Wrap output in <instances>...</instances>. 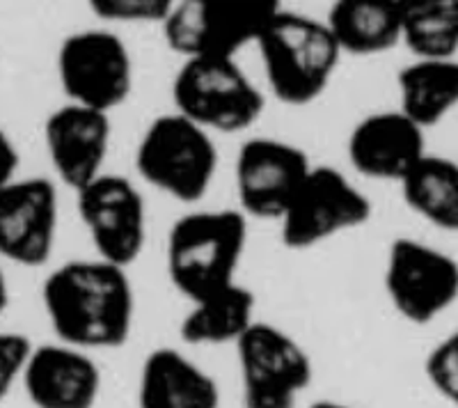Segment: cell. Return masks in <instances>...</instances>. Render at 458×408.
Instances as JSON below:
<instances>
[{"label": "cell", "mask_w": 458, "mask_h": 408, "mask_svg": "<svg viewBox=\"0 0 458 408\" xmlns=\"http://www.w3.org/2000/svg\"><path fill=\"white\" fill-rule=\"evenodd\" d=\"M44 310L60 342L76 349H117L133 328L136 299L126 268L73 259L44 280Z\"/></svg>", "instance_id": "obj_1"}, {"label": "cell", "mask_w": 458, "mask_h": 408, "mask_svg": "<svg viewBox=\"0 0 458 408\" xmlns=\"http://www.w3.org/2000/svg\"><path fill=\"white\" fill-rule=\"evenodd\" d=\"M248 243V220L241 211H193L172 225L167 273L191 303L236 285Z\"/></svg>", "instance_id": "obj_2"}, {"label": "cell", "mask_w": 458, "mask_h": 408, "mask_svg": "<svg viewBox=\"0 0 458 408\" xmlns=\"http://www.w3.org/2000/svg\"><path fill=\"white\" fill-rule=\"evenodd\" d=\"M257 48L273 95L289 106L317 101L342 58L328 23L282 10L264 28Z\"/></svg>", "instance_id": "obj_3"}, {"label": "cell", "mask_w": 458, "mask_h": 408, "mask_svg": "<svg viewBox=\"0 0 458 408\" xmlns=\"http://www.w3.org/2000/svg\"><path fill=\"white\" fill-rule=\"evenodd\" d=\"M218 152L207 129L179 115H158L142 133L136 168L147 183L179 202H199L214 182Z\"/></svg>", "instance_id": "obj_4"}, {"label": "cell", "mask_w": 458, "mask_h": 408, "mask_svg": "<svg viewBox=\"0 0 458 408\" xmlns=\"http://www.w3.org/2000/svg\"><path fill=\"white\" fill-rule=\"evenodd\" d=\"M280 12L277 0H182L163 23L165 44L183 60L234 58Z\"/></svg>", "instance_id": "obj_5"}, {"label": "cell", "mask_w": 458, "mask_h": 408, "mask_svg": "<svg viewBox=\"0 0 458 408\" xmlns=\"http://www.w3.org/2000/svg\"><path fill=\"white\" fill-rule=\"evenodd\" d=\"M179 115L207 132L239 133L264 113V97L234 58L186 60L172 83Z\"/></svg>", "instance_id": "obj_6"}, {"label": "cell", "mask_w": 458, "mask_h": 408, "mask_svg": "<svg viewBox=\"0 0 458 408\" xmlns=\"http://www.w3.org/2000/svg\"><path fill=\"white\" fill-rule=\"evenodd\" d=\"M57 79L69 104L110 115L133 89V60L114 32L81 30L69 35L57 51Z\"/></svg>", "instance_id": "obj_7"}, {"label": "cell", "mask_w": 458, "mask_h": 408, "mask_svg": "<svg viewBox=\"0 0 458 408\" xmlns=\"http://www.w3.org/2000/svg\"><path fill=\"white\" fill-rule=\"evenodd\" d=\"M245 408H296L314 378L310 356L292 336L257 321L236 344Z\"/></svg>", "instance_id": "obj_8"}, {"label": "cell", "mask_w": 458, "mask_h": 408, "mask_svg": "<svg viewBox=\"0 0 458 408\" xmlns=\"http://www.w3.org/2000/svg\"><path fill=\"white\" fill-rule=\"evenodd\" d=\"M371 202L339 170L314 166L280 220L282 243L292 251L314 248L342 232L365 225Z\"/></svg>", "instance_id": "obj_9"}, {"label": "cell", "mask_w": 458, "mask_h": 408, "mask_svg": "<svg viewBox=\"0 0 458 408\" xmlns=\"http://www.w3.org/2000/svg\"><path fill=\"white\" fill-rule=\"evenodd\" d=\"M386 292L403 319L431 324L458 299V262L428 243L401 236L387 251Z\"/></svg>", "instance_id": "obj_10"}, {"label": "cell", "mask_w": 458, "mask_h": 408, "mask_svg": "<svg viewBox=\"0 0 458 408\" xmlns=\"http://www.w3.org/2000/svg\"><path fill=\"white\" fill-rule=\"evenodd\" d=\"M301 147L276 138L245 140L236 157V193L248 216L282 220L312 173Z\"/></svg>", "instance_id": "obj_11"}, {"label": "cell", "mask_w": 458, "mask_h": 408, "mask_svg": "<svg viewBox=\"0 0 458 408\" xmlns=\"http://www.w3.org/2000/svg\"><path fill=\"white\" fill-rule=\"evenodd\" d=\"M79 211L99 259L126 268L140 257L147 236L145 200L129 179L101 174L79 191Z\"/></svg>", "instance_id": "obj_12"}, {"label": "cell", "mask_w": 458, "mask_h": 408, "mask_svg": "<svg viewBox=\"0 0 458 408\" xmlns=\"http://www.w3.org/2000/svg\"><path fill=\"white\" fill-rule=\"evenodd\" d=\"M57 234V193L48 179H16L0 189V255L21 267L48 262Z\"/></svg>", "instance_id": "obj_13"}, {"label": "cell", "mask_w": 458, "mask_h": 408, "mask_svg": "<svg viewBox=\"0 0 458 408\" xmlns=\"http://www.w3.org/2000/svg\"><path fill=\"white\" fill-rule=\"evenodd\" d=\"M108 113L85 108L79 104H67L53 110L44 124L48 157L57 177L76 193L99 179L106 154L110 147Z\"/></svg>", "instance_id": "obj_14"}, {"label": "cell", "mask_w": 458, "mask_h": 408, "mask_svg": "<svg viewBox=\"0 0 458 408\" xmlns=\"http://www.w3.org/2000/svg\"><path fill=\"white\" fill-rule=\"evenodd\" d=\"M427 157L424 129L401 110L371 113L349 136V158L360 174L378 182H403Z\"/></svg>", "instance_id": "obj_15"}, {"label": "cell", "mask_w": 458, "mask_h": 408, "mask_svg": "<svg viewBox=\"0 0 458 408\" xmlns=\"http://www.w3.org/2000/svg\"><path fill=\"white\" fill-rule=\"evenodd\" d=\"M35 408H94L101 395V370L88 351L60 344L37 346L23 374Z\"/></svg>", "instance_id": "obj_16"}, {"label": "cell", "mask_w": 458, "mask_h": 408, "mask_svg": "<svg viewBox=\"0 0 458 408\" xmlns=\"http://www.w3.org/2000/svg\"><path fill=\"white\" fill-rule=\"evenodd\" d=\"M138 408H220L218 383L182 351L154 349L142 362Z\"/></svg>", "instance_id": "obj_17"}, {"label": "cell", "mask_w": 458, "mask_h": 408, "mask_svg": "<svg viewBox=\"0 0 458 408\" xmlns=\"http://www.w3.org/2000/svg\"><path fill=\"white\" fill-rule=\"evenodd\" d=\"M326 23L351 55H378L403 44V3L394 0H339Z\"/></svg>", "instance_id": "obj_18"}, {"label": "cell", "mask_w": 458, "mask_h": 408, "mask_svg": "<svg viewBox=\"0 0 458 408\" xmlns=\"http://www.w3.org/2000/svg\"><path fill=\"white\" fill-rule=\"evenodd\" d=\"M255 293L243 285L216 292L202 301H195L193 308L182 319L179 333L186 344L216 346L234 342L257 324L255 321Z\"/></svg>", "instance_id": "obj_19"}, {"label": "cell", "mask_w": 458, "mask_h": 408, "mask_svg": "<svg viewBox=\"0 0 458 408\" xmlns=\"http://www.w3.org/2000/svg\"><path fill=\"white\" fill-rule=\"evenodd\" d=\"M399 110L427 132L458 106V60H417L396 76Z\"/></svg>", "instance_id": "obj_20"}, {"label": "cell", "mask_w": 458, "mask_h": 408, "mask_svg": "<svg viewBox=\"0 0 458 408\" xmlns=\"http://www.w3.org/2000/svg\"><path fill=\"white\" fill-rule=\"evenodd\" d=\"M401 193L420 218L447 232H458V163L445 157H427L403 182Z\"/></svg>", "instance_id": "obj_21"}, {"label": "cell", "mask_w": 458, "mask_h": 408, "mask_svg": "<svg viewBox=\"0 0 458 408\" xmlns=\"http://www.w3.org/2000/svg\"><path fill=\"white\" fill-rule=\"evenodd\" d=\"M403 44L417 60L456 58L458 0H406Z\"/></svg>", "instance_id": "obj_22"}, {"label": "cell", "mask_w": 458, "mask_h": 408, "mask_svg": "<svg viewBox=\"0 0 458 408\" xmlns=\"http://www.w3.org/2000/svg\"><path fill=\"white\" fill-rule=\"evenodd\" d=\"M172 0H89L97 19L110 23H165Z\"/></svg>", "instance_id": "obj_23"}, {"label": "cell", "mask_w": 458, "mask_h": 408, "mask_svg": "<svg viewBox=\"0 0 458 408\" xmlns=\"http://www.w3.org/2000/svg\"><path fill=\"white\" fill-rule=\"evenodd\" d=\"M424 374L445 402L458 406V328L433 346L424 362Z\"/></svg>", "instance_id": "obj_24"}, {"label": "cell", "mask_w": 458, "mask_h": 408, "mask_svg": "<svg viewBox=\"0 0 458 408\" xmlns=\"http://www.w3.org/2000/svg\"><path fill=\"white\" fill-rule=\"evenodd\" d=\"M37 346L32 344L30 337L16 330H7L0 336V395L7 397L12 387L23 381L28 365L35 356Z\"/></svg>", "instance_id": "obj_25"}, {"label": "cell", "mask_w": 458, "mask_h": 408, "mask_svg": "<svg viewBox=\"0 0 458 408\" xmlns=\"http://www.w3.org/2000/svg\"><path fill=\"white\" fill-rule=\"evenodd\" d=\"M19 149L7 133H0V189L7 183L16 182V168H19Z\"/></svg>", "instance_id": "obj_26"}, {"label": "cell", "mask_w": 458, "mask_h": 408, "mask_svg": "<svg viewBox=\"0 0 458 408\" xmlns=\"http://www.w3.org/2000/svg\"><path fill=\"white\" fill-rule=\"evenodd\" d=\"M310 408H353V406L342 402H330V399H321V402H314Z\"/></svg>", "instance_id": "obj_27"}]
</instances>
